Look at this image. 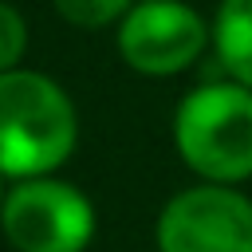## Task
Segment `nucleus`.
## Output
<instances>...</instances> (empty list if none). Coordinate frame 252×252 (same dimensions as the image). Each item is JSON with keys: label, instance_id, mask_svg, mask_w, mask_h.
<instances>
[{"label": "nucleus", "instance_id": "5", "mask_svg": "<svg viewBox=\"0 0 252 252\" xmlns=\"http://www.w3.org/2000/svg\"><path fill=\"white\" fill-rule=\"evenodd\" d=\"M158 252H252V197L197 181L173 193L154 220Z\"/></svg>", "mask_w": 252, "mask_h": 252}, {"label": "nucleus", "instance_id": "2", "mask_svg": "<svg viewBox=\"0 0 252 252\" xmlns=\"http://www.w3.org/2000/svg\"><path fill=\"white\" fill-rule=\"evenodd\" d=\"M173 150L201 181L240 185L252 177V91L213 79L181 94L173 110Z\"/></svg>", "mask_w": 252, "mask_h": 252}, {"label": "nucleus", "instance_id": "7", "mask_svg": "<svg viewBox=\"0 0 252 252\" xmlns=\"http://www.w3.org/2000/svg\"><path fill=\"white\" fill-rule=\"evenodd\" d=\"M138 0H51L55 16L71 28L83 32H102V28H118V20L134 8Z\"/></svg>", "mask_w": 252, "mask_h": 252}, {"label": "nucleus", "instance_id": "9", "mask_svg": "<svg viewBox=\"0 0 252 252\" xmlns=\"http://www.w3.org/2000/svg\"><path fill=\"white\" fill-rule=\"evenodd\" d=\"M8 185H12V181H8L4 173H0V205H4V197H8Z\"/></svg>", "mask_w": 252, "mask_h": 252}, {"label": "nucleus", "instance_id": "4", "mask_svg": "<svg viewBox=\"0 0 252 252\" xmlns=\"http://www.w3.org/2000/svg\"><path fill=\"white\" fill-rule=\"evenodd\" d=\"M122 63L146 79H173L189 71L209 47V20L189 0H138L114 28Z\"/></svg>", "mask_w": 252, "mask_h": 252}, {"label": "nucleus", "instance_id": "1", "mask_svg": "<svg viewBox=\"0 0 252 252\" xmlns=\"http://www.w3.org/2000/svg\"><path fill=\"white\" fill-rule=\"evenodd\" d=\"M79 146V110L67 87L35 67L0 75V173L8 181L59 173Z\"/></svg>", "mask_w": 252, "mask_h": 252}, {"label": "nucleus", "instance_id": "8", "mask_svg": "<svg viewBox=\"0 0 252 252\" xmlns=\"http://www.w3.org/2000/svg\"><path fill=\"white\" fill-rule=\"evenodd\" d=\"M28 55V20L16 4L0 0V75L24 67Z\"/></svg>", "mask_w": 252, "mask_h": 252}, {"label": "nucleus", "instance_id": "6", "mask_svg": "<svg viewBox=\"0 0 252 252\" xmlns=\"http://www.w3.org/2000/svg\"><path fill=\"white\" fill-rule=\"evenodd\" d=\"M209 35L224 79L252 91V0H220L209 20Z\"/></svg>", "mask_w": 252, "mask_h": 252}, {"label": "nucleus", "instance_id": "3", "mask_svg": "<svg viewBox=\"0 0 252 252\" xmlns=\"http://www.w3.org/2000/svg\"><path fill=\"white\" fill-rule=\"evenodd\" d=\"M94 228L91 197L59 173L12 181L0 205V232L16 252H87Z\"/></svg>", "mask_w": 252, "mask_h": 252}]
</instances>
